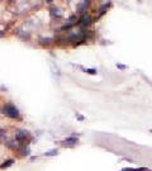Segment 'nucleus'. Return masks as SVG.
<instances>
[{"instance_id": "obj_1", "label": "nucleus", "mask_w": 152, "mask_h": 171, "mask_svg": "<svg viewBox=\"0 0 152 171\" xmlns=\"http://www.w3.org/2000/svg\"><path fill=\"white\" fill-rule=\"evenodd\" d=\"M1 113L4 115H6V117H9V118H18L19 117L18 109L14 105H12V104H6V105H4L1 108Z\"/></svg>"}, {"instance_id": "obj_2", "label": "nucleus", "mask_w": 152, "mask_h": 171, "mask_svg": "<svg viewBox=\"0 0 152 171\" xmlns=\"http://www.w3.org/2000/svg\"><path fill=\"white\" fill-rule=\"evenodd\" d=\"M76 142H77V139H76V138H67V139H65V142L62 145L66 146V147H70V146H74Z\"/></svg>"}, {"instance_id": "obj_3", "label": "nucleus", "mask_w": 152, "mask_h": 171, "mask_svg": "<svg viewBox=\"0 0 152 171\" xmlns=\"http://www.w3.org/2000/svg\"><path fill=\"white\" fill-rule=\"evenodd\" d=\"M51 13H52V15H55V14H56V17H61V15H62V13L58 10V8H52Z\"/></svg>"}, {"instance_id": "obj_4", "label": "nucleus", "mask_w": 152, "mask_h": 171, "mask_svg": "<svg viewBox=\"0 0 152 171\" xmlns=\"http://www.w3.org/2000/svg\"><path fill=\"white\" fill-rule=\"evenodd\" d=\"M80 23H82L84 25H85V24L88 25V24L90 23V17H82L81 20H80Z\"/></svg>"}, {"instance_id": "obj_5", "label": "nucleus", "mask_w": 152, "mask_h": 171, "mask_svg": "<svg viewBox=\"0 0 152 171\" xmlns=\"http://www.w3.org/2000/svg\"><path fill=\"white\" fill-rule=\"evenodd\" d=\"M28 134V133L25 132V131H23V132H19L18 134H17V138L20 141V139H23V138H25V136Z\"/></svg>"}, {"instance_id": "obj_6", "label": "nucleus", "mask_w": 152, "mask_h": 171, "mask_svg": "<svg viewBox=\"0 0 152 171\" xmlns=\"http://www.w3.org/2000/svg\"><path fill=\"white\" fill-rule=\"evenodd\" d=\"M14 161L13 160H9V161H8V162H4L3 163V165H1V169H5V167H9L10 165H12V163H13Z\"/></svg>"}, {"instance_id": "obj_7", "label": "nucleus", "mask_w": 152, "mask_h": 171, "mask_svg": "<svg viewBox=\"0 0 152 171\" xmlns=\"http://www.w3.org/2000/svg\"><path fill=\"white\" fill-rule=\"evenodd\" d=\"M23 153H24V155H29V148L28 147H25V148H23Z\"/></svg>"}, {"instance_id": "obj_8", "label": "nucleus", "mask_w": 152, "mask_h": 171, "mask_svg": "<svg viewBox=\"0 0 152 171\" xmlns=\"http://www.w3.org/2000/svg\"><path fill=\"white\" fill-rule=\"evenodd\" d=\"M55 153H57V151H55V150H53L52 152H48V153H46V155H47V156H51V155H55Z\"/></svg>"}, {"instance_id": "obj_9", "label": "nucleus", "mask_w": 152, "mask_h": 171, "mask_svg": "<svg viewBox=\"0 0 152 171\" xmlns=\"http://www.w3.org/2000/svg\"><path fill=\"white\" fill-rule=\"evenodd\" d=\"M47 1H48V3H51V1H52V0H47Z\"/></svg>"}, {"instance_id": "obj_10", "label": "nucleus", "mask_w": 152, "mask_h": 171, "mask_svg": "<svg viewBox=\"0 0 152 171\" xmlns=\"http://www.w3.org/2000/svg\"><path fill=\"white\" fill-rule=\"evenodd\" d=\"M151 132H152V129H151Z\"/></svg>"}]
</instances>
